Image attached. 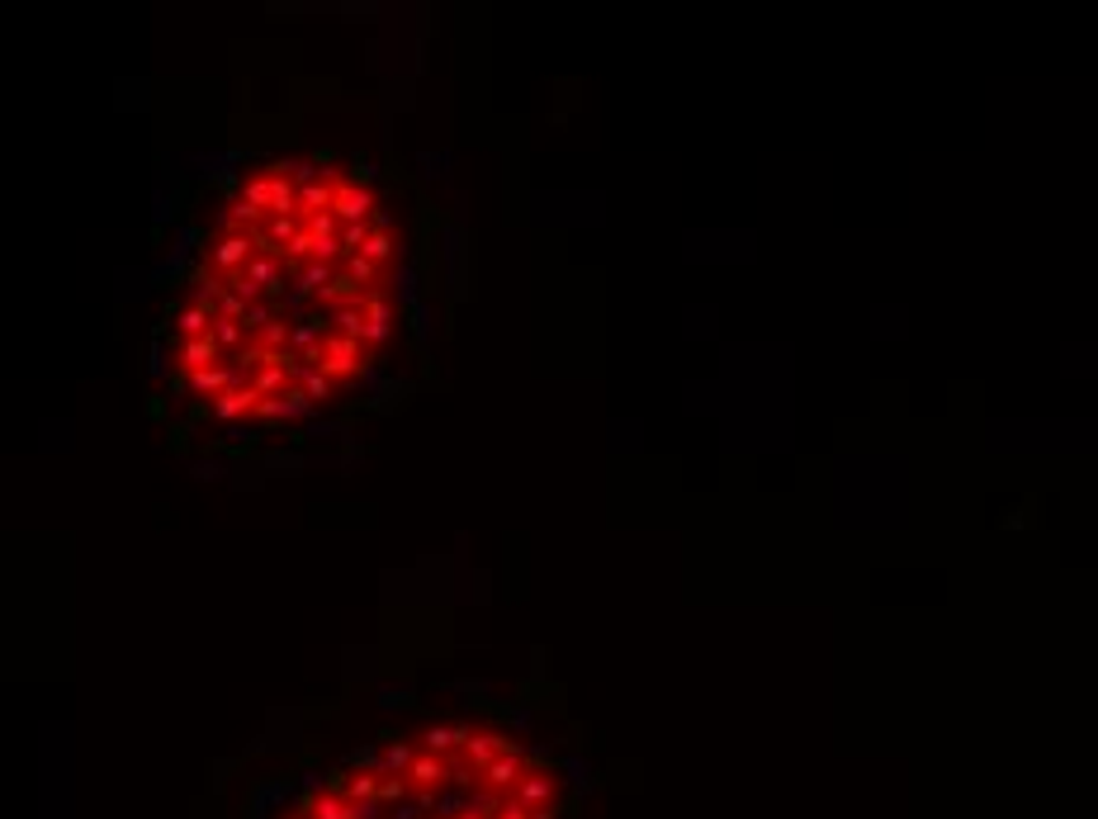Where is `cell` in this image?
Returning <instances> with one entry per match:
<instances>
[{
	"label": "cell",
	"mask_w": 1098,
	"mask_h": 819,
	"mask_svg": "<svg viewBox=\"0 0 1098 819\" xmlns=\"http://www.w3.org/2000/svg\"><path fill=\"white\" fill-rule=\"evenodd\" d=\"M318 370L332 379V375H360V341L355 336H327L318 346Z\"/></svg>",
	"instance_id": "1"
},
{
	"label": "cell",
	"mask_w": 1098,
	"mask_h": 819,
	"mask_svg": "<svg viewBox=\"0 0 1098 819\" xmlns=\"http://www.w3.org/2000/svg\"><path fill=\"white\" fill-rule=\"evenodd\" d=\"M242 384V370L232 360H223V365H209V370H195L189 379H181V389H189V393H209V398H218V393H228V389H237Z\"/></svg>",
	"instance_id": "2"
},
{
	"label": "cell",
	"mask_w": 1098,
	"mask_h": 819,
	"mask_svg": "<svg viewBox=\"0 0 1098 819\" xmlns=\"http://www.w3.org/2000/svg\"><path fill=\"white\" fill-rule=\"evenodd\" d=\"M369 209H375V195H369L365 185H346V181H336V204H332V213L341 218V223H365L369 218Z\"/></svg>",
	"instance_id": "3"
},
{
	"label": "cell",
	"mask_w": 1098,
	"mask_h": 819,
	"mask_svg": "<svg viewBox=\"0 0 1098 819\" xmlns=\"http://www.w3.org/2000/svg\"><path fill=\"white\" fill-rule=\"evenodd\" d=\"M256 403H260L256 384H237V389H228V393H218V398H213V417L218 421H237L246 413H256Z\"/></svg>",
	"instance_id": "4"
},
{
	"label": "cell",
	"mask_w": 1098,
	"mask_h": 819,
	"mask_svg": "<svg viewBox=\"0 0 1098 819\" xmlns=\"http://www.w3.org/2000/svg\"><path fill=\"white\" fill-rule=\"evenodd\" d=\"M251 247H256V237H246V232H232V237H223L213 247V266H223L228 275L232 270H246L251 266Z\"/></svg>",
	"instance_id": "5"
},
{
	"label": "cell",
	"mask_w": 1098,
	"mask_h": 819,
	"mask_svg": "<svg viewBox=\"0 0 1098 819\" xmlns=\"http://www.w3.org/2000/svg\"><path fill=\"white\" fill-rule=\"evenodd\" d=\"M512 796L526 805V810H545V805L554 800V777H549V772H526Z\"/></svg>",
	"instance_id": "6"
},
{
	"label": "cell",
	"mask_w": 1098,
	"mask_h": 819,
	"mask_svg": "<svg viewBox=\"0 0 1098 819\" xmlns=\"http://www.w3.org/2000/svg\"><path fill=\"white\" fill-rule=\"evenodd\" d=\"M488 777V786L492 791H506V786H521V777H526V753H521V748H512V753H502L498 762H492V768L483 772Z\"/></svg>",
	"instance_id": "7"
},
{
	"label": "cell",
	"mask_w": 1098,
	"mask_h": 819,
	"mask_svg": "<svg viewBox=\"0 0 1098 819\" xmlns=\"http://www.w3.org/2000/svg\"><path fill=\"white\" fill-rule=\"evenodd\" d=\"M512 748H516V744H512V739H502V734H474V739L464 744V753H469L474 768H483V772H488L492 762H498L502 753H512Z\"/></svg>",
	"instance_id": "8"
},
{
	"label": "cell",
	"mask_w": 1098,
	"mask_h": 819,
	"mask_svg": "<svg viewBox=\"0 0 1098 819\" xmlns=\"http://www.w3.org/2000/svg\"><path fill=\"white\" fill-rule=\"evenodd\" d=\"M218 356H223V346L213 341V332H209V336H195V341H185V346H181V365H185L189 375L218 365Z\"/></svg>",
	"instance_id": "9"
},
{
	"label": "cell",
	"mask_w": 1098,
	"mask_h": 819,
	"mask_svg": "<svg viewBox=\"0 0 1098 819\" xmlns=\"http://www.w3.org/2000/svg\"><path fill=\"white\" fill-rule=\"evenodd\" d=\"M469 739H474V734L464 730V725H455V730H450V725H431L427 730V753L445 758V753H455V748H464Z\"/></svg>",
	"instance_id": "10"
},
{
	"label": "cell",
	"mask_w": 1098,
	"mask_h": 819,
	"mask_svg": "<svg viewBox=\"0 0 1098 819\" xmlns=\"http://www.w3.org/2000/svg\"><path fill=\"white\" fill-rule=\"evenodd\" d=\"M242 199L251 204L256 213H270V204H274V175H256V181H246Z\"/></svg>",
	"instance_id": "11"
},
{
	"label": "cell",
	"mask_w": 1098,
	"mask_h": 819,
	"mask_svg": "<svg viewBox=\"0 0 1098 819\" xmlns=\"http://www.w3.org/2000/svg\"><path fill=\"white\" fill-rule=\"evenodd\" d=\"M407 777H412L417 786H441V782H445V762L436 758V753H427V758H417V762H412V772H407Z\"/></svg>",
	"instance_id": "12"
},
{
	"label": "cell",
	"mask_w": 1098,
	"mask_h": 819,
	"mask_svg": "<svg viewBox=\"0 0 1098 819\" xmlns=\"http://www.w3.org/2000/svg\"><path fill=\"white\" fill-rule=\"evenodd\" d=\"M313 819H351V800L336 796V791H322V796L313 800Z\"/></svg>",
	"instance_id": "13"
},
{
	"label": "cell",
	"mask_w": 1098,
	"mask_h": 819,
	"mask_svg": "<svg viewBox=\"0 0 1098 819\" xmlns=\"http://www.w3.org/2000/svg\"><path fill=\"white\" fill-rule=\"evenodd\" d=\"M332 284H336V275L322 261H313L308 270H298V290H308V294H327Z\"/></svg>",
	"instance_id": "14"
},
{
	"label": "cell",
	"mask_w": 1098,
	"mask_h": 819,
	"mask_svg": "<svg viewBox=\"0 0 1098 819\" xmlns=\"http://www.w3.org/2000/svg\"><path fill=\"white\" fill-rule=\"evenodd\" d=\"M290 332H294L290 322L274 318V322H266V327L256 332V346H266V351H290Z\"/></svg>",
	"instance_id": "15"
},
{
	"label": "cell",
	"mask_w": 1098,
	"mask_h": 819,
	"mask_svg": "<svg viewBox=\"0 0 1098 819\" xmlns=\"http://www.w3.org/2000/svg\"><path fill=\"white\" fill-rule=\"evenodd\" d=\"M412 762H417V758H412V748H407V744H389V753H383L379 777H393V772L403 777V772H412Z\"/></svg>",
	"instance_id": "16"
},
{
	"label": "cell",
	"mask_w": 1098,
	"mask_h": 819,
	"mask_svg": "<svg viewBox=\"0 0 1098 819\" xmlns=\"http://www.w3.org/2000/svg\"><path fill=\"white\" fill-rule=\"evenodd\" d=\"M213 341H218L223 351H232V356H237V351H242V322L218 318V322H213Z\"/></svg>",
	"instance_id": "17"
},
{
	"label": "cell",
	"mask_w": 1098,
	"mask_h": 819,
	"mask_svg": "<svg viewBox=\"0 0 1098 819\" xmlns=\"http://www.w3.org/2000/svg\"><path fill=\"white\" fill-rule=\"evenodd\" d=\"M318 336H322V322H318V318H308V322H294V332H290V346H294V351H298V346L318 351V346H313V341H318ZM322 341H327V336H322Z\"/></svg>",
	"instance_id": "18"
},
{
	"label": "cell",
	"mask_w": 1098,
	"mask_h": 819,
	"mask_svg": "<svg viewBox=\"0 0 1098 819\" xmlns=\"http://www.w3.org/2000/svg\"><path fill=\"white\" fill-rule=\"evenodd\" d=\"M360 256H365V261H375V266H383L393 256V237H389V232H375V237L360 247Z\"/></svg>",
	"instance_id": "19"
},
{
	"label": "cell",
	"mask_w": 1098,
	"mask_h": 819,
	"mask_svg": "<svg viewBox=\"0 0 1098 819\" xmlns=\"http://www.w3.org/2000/svg\"><path fill=\"white\" fill-rule=\"evenodd\" d=\"M375 796H379V777L355 772V777H351V786H346V800H375Z\"/></svg>",
	"instance_id": "20"
},
{
	"label": "cell",
	"mask_w": 1098,
	"mask_h": 819,
	"mask_svg": "<svg viewBox=\"0 0 1098 819\" xmlns=\"http://www.w3.org/2000/svg\"><path fill=\"white\" fill-rule=\"evenodd\" d=\"M369 237H375V232H369L365 223H351V228H341V247H346V251H355V256H360V247H365Z\"/></svg>",
	"instance_id": "21"
},
{
	"label": "cell",
	"mask_w": 1098,
	"mask_h": 819,
	"mask_svg": "<svg viewBox=\"0 0 1098 819\" xmlns=\"http://www.w3.org/2000/svg\"><path fill=\"white\" fill-rule=\"evenodd\" d=\"M308 413H313V398H308L304 389H290V393H284V417H308Z\"/></svg>",
	"instance_id": "22"
},
{
	"label": "cell",
	"mask_w": 1098,
	"mask_h": 819,
	"mask_svg": "<svg viewBox=\"0 0 1098 819\" xmlns=\"http://www.w3.org/2000/svg\"><path fill=\"white\" fill-rule=\"evenodd\" d=\"M375 275H379V266H375V261H365V256H351V261H346V280H360V284H369Z\"/></svg>",
	"instance_id": "23"
},
{
	"label": "cell",
	"mask_w": 1098,
	"mask_h": 819,
	"mask_svg": "<svg viewBox=\"0 0 1098 819\" xmlns=\"http://www.w3.org/2000/svg\"><path fill=\"white\" fill-rule=\"evenodd\" d=\"M256 417L260 421H290V417H284V393H280V398H260L256 403Z\"/></svg>",
	"instance_id": "24"
},
{
	"label": "cell",
	"mask_w": 1098,
	"mask_h": 819,
	"mask_svg": "<svg viewBox=\"0 0 1098 819\" xmlns=\"http://www.w3.org/2000/svg\"><path fill=\"white\" fill-rule=\"evenodd\" d=\"M308 232H313L318 242L332 237V232H336V213H308Z\"/></svg>",
	"instance_id": "25"
},
{
	"label": "cell",
	"mask_w": 1098,
	"mask_h": 819,
	"mask_svg": "<svg viewBox=\"0 0 1098 819\" xmlns=\"http://www.w3.org/2000/svg\"><path fill=\"white\" fill-rule=\"evenodd\" d=\"M313 166H318V161H284V166H274V171H290L294 181H304V185H318V181H313V175H318Z\"/></svg>",
	"instance_id": "26"
},
{
	"label": "cell",
	"mask_w": 1098,
	"mask_h": 819,
	"mask_svg": "<svg viewBox=\"0 0 1098 819\" xmlns=\"http://www.w3.org/2000/svg\"><path fill=\"white\" fill-rule=\"evenodd\" d=\"M351 819H383V800H351Z\"/></svg>",
	"instance_id": "27"
},
{
	"label": "cell",
	"mask_w": 1098,
	"mask_h": 819,
	"mask_svg": "<svg viewBox=\"0 0 1098 819\" xmlns=\"http://www.w3.org/2000/svg\"><path fill=\"white\" fill-rule=\"evenodd\" d=\"M266 322H274V313H270L266 304H251V308H246V332H260Z\"/></svg>",
	"instance_id": "28"
},
{
	"label": "cell",
	"mask_w": 1098,
	"mask_h": 819,
	"mask_svg": "<svg viewBox=\"0 0 1098 819\" xmlns=\"http://www.w3.org/2000/svg\"><path fill=\"white\" fill-rule=\"evenodd\" d=\"M403 791H407L403 777H383V782H379V800H383V805H389V800H403Z\"/></svg>",
	"instance_id": "29"
},
{
	"label": "cell",
	"mask_w": 1098,
	"mask_h": 819,
	"mask_svg": "<svg viewBox=\"0 0 1098 819\" xmlns=\"http://www.w3.org/2000/svg\"><path fill=\"white\" fill-rule=\"evenodd\" d=\"M498 819H530V810H526V805H521V800L512 796V800H506L502 810H498Z\"/></svg>",
	"instance_id": "30"
},
{
	"label": "cell",
	"mask_w": 1098,
	"mask_h": 819,
	"mask_svg": "<svg viewBox=\"0 0 1098 819\" xmlns=\"http://www.w3.org/2000/svg\"><path fill=\"white\" fill-rule=\"evenodd\" d=\"M389 819H417V810H407V805H398V810H393Z\"/></svg>",
	"instance_id": "31"
}]
</instances>
